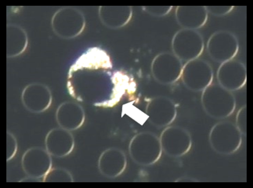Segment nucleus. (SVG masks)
<instances>
[{
    "label": "nucleus",
    "instance_id": "f257e3e1",
    "mask_svg": "<svg viewBox=\"0 0 253 188\" xmlns=\"http://www.w3.org/2000/svg\"><path fill=\"white\" fill-rule=\"evenodd\" d=\"M130 151L131 156L139 164H154L161 157V141L153 134H140L131 142Z\"/></svg>",
    "mask_w": 253,
    "mask_h": 188
},
{
    "label": "nucleus",
    "instance_id": "f03ea898",
    "mask_svg": "<svg viewBox=\"0 0 253 188\" xmlns=\"http://www.w3.org/2000/svg\"><path fill=\"white\" fill-rule=\"evenodd\" d=\"M200 34L192 30L179 31L172 40V50L175 55L183 61H192L202 54L203 43Z\"/></svg>",
    "mask_w": 253,
    "mask_h": 188
},
{
    "label": "nucleus",
    "instance_id": "7ed1b4c3",
    "mask_svg": "<svg viewBox=\"0 0 253 188\" xmlns=\"http://www.w3.org/2000/svg\"><path fill=\"white\" fill-rule=\"evenodd\" d=\"M183 66L175 55L165 53L154 59L152 65V74L159 82L169 84L176 82L181 76Z\"/></svg>",
    "mask_w": 253,
    "mask_h": 188
},
{
    "label": "nucleus",
    "instance_id": "20e7f679",
    "mask_svg": "<svg viewBox=\"0 0 253 188\" xmlns=\"http://www.w3.org/2000/svg\"><path fill=\"white\" fill-rule=\"evenodd\" d=\"M193 60L183 66L181 77L185 85L190 89L199 91L210 86L212 79V72L211 66L208 65L201 71L206 63Z\"/></svg>",
    "mask_w": 253,
    "mask_h": 188
},
{
    "label": "nucleus",
    "instance_id": "39448f33",
    "mask_svg": "<svg viewBox=\"0 0 253 188\" xmlns=\"http://www.w3.org/2000/svg\"><path fill=\"white\" fill-rule=\"evenodd\" d=\"M162 149L172 156L185 155L191 147V138L188 132L179 127H169L163 132Z\"/></svg>",
    "mask_w": 253,
    "mask_h": 188
},
{
    "label": "nucleus",
    "instance_id": "423d86ee",
    "mask_svg": "<svg viewBox=\"0 0 253 188\" xmlns=\"http://www.w3.org/2000/svg\"><path fill=\"white\" fill-rule=\"evenodd\" d=\"M147 113L152 123L162 127L174 121L176 116L174 104L165 97H157L148 104Z\"/></svg>",
    "mask_w": 253,
    "mask_h": 188
},
{
    "label": "nucleus",
    "instance_id": "0eeeda50",
    "mask_svg": "<svg viewBox=\"0 0 253 188\" xmlns=\"http://www.w3.org/2000/svg\"><path fill=\"white\" fill-rule=\"evenodd\" d=\"M218 75H229L219 76L218 79L222 86L228 79H230L226 88L227 90H236L243 86L246 82V69L245 66L237 62H225L220 66Z\"/></svg>",
    "mask_w": 253,
    "mask_h": 188
},
{
    "label": "nucleus",
    "instance_id": "6e6552de",
    "mask_svg": "<svg viewBox=\"0 0 253 188\" xmlns=\"http://www.w3.org/2000/svg\"><path fill=\"white\" fill-rule=\"evenodd\" d=\"M63 16L64 30L61 36L67 38H72L79 36L84 29L85 20L81 12L72 8L62 10Z\"/></svg>",
    "mask_w": 253,
    "mask_h": 188
},
{
    "label": "nucleus",
    "instance_id": "1a4fd4ad",
    "mask_svg": "<svg viewBox=\"0 0 253 188\" xmlns=\"http://www.w3.org/2000/svg\"><path fill=\"white\" fill-rule=\"evenodd\" d=\"M106 12L114 15V17H100L103 23L107 26L112 28H119L124 26L129 22L131 17V8L129 7H123L120 11H119L120 8H117V11H114L113 8H103Z\"/></svg>",
    "mask_w": 253,
    "mask_h": 188
}]
</instances>
